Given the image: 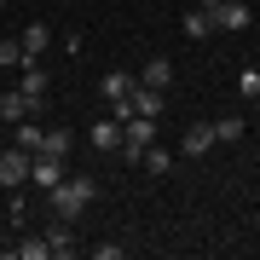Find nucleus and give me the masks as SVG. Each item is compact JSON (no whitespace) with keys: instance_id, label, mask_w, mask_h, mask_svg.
Here are the masks:
<instances>
[{"instance_id":"obj_1","label":"nucleus","mask_w":260,"mask_h":260,"mask_svg":"<svg viewBox=\"0 0 260 260\" xmlns=\"http://www.w3.org/2000/svg\"><path fill=\"white\" fill-rule=\"evenodd\" d=\"M93 179H81V174H64V179H58V185L47 191V203H52V214H58V220H81V214L87 208H93Z\"/></svg>"},{"instance_id":"obj_2","label":"nucleus","mask_w":260,"mask_h":260,"mask_svg":"<svg viewBox=\"0 0 260 260\" xmlns=\"http://www.w3.org/2000/svg\"><path fill=\"white\" fill-rule=\"evenodd\" d=\"M145 145H156V116H127V121H121V156L139 162Z\"/></svg>"},{"instance_id":"obj_3","label":"nucleus","mask_w":260,"mask_h":260,"mask_svg":"<svg viewBox=\"0 0 260 260\" xmlns=\"http://www.w3.org/2000/svg\"><path fill=\"white\" fill-rule=\"evenodd\" d=\"M133 87H139V75H127V70H110L99 81V93L110 99V110H116V121H127V99H133Z\"/></svg>"},{"instance_id":"obj_4","label":"nucleus","mask_w":260,"mask_h":260,"mask_svg":"<svg viewBox=\"0 0 260 260\" xmlns=\"http://www.w3.org/2000/svg\"><path fill=\"white\" fill-rule=\"evenodd\" d=\"M29 156H35V150H23V145L0 150V191H18V185H29Z\"/></svg>"},{"instance_id":"obj_5","label":"nucleus","mask_w":260,"mask_h":260,"mask_svg":"<svg viewBox=\"0 0 260 260\" xmlns=\"http://www.w3.org/2000/svg\"><path fill=\"white\" fill-rule=\"evenodd\" d=\"M208 23H214V29H225V35H237V29H249V23H254V12L243 6V0H220V6L208 12Z\"/></svg>"},{"instance_id":"obj_6","label":"nucleus","mask_w":260,"mask_h":260,"mask_svg":"<svg viewBox=\"0 0 260 260\" xmlns=\"http://www.w3.org/2000/svg\"><path fill=\"white\" fill-rule=\"evenodd\" d=\"M58 179H64V162H58V156H47V150H35V156H29V185L52 191Z\"/></svg>"},{"instance_id":"obj_7","label":"nucleus","mask_w":260,"mask_h":260,"mask_svg":"<svg viewBox=\"0 0 260 260\" xmlns=\"http://www.w3.org/2000/svg\"><path fill=\"white\" fill-rule=\"evenodd\" d=\"M23 116H35V99H29L23 87H12V93H0V121H6V127H12V121H23Z\"/></svg>"},{"instance_id":"obj_8","label":"nucleus","mask_w":260,"mask_h":260,"mask_svg":"<svg viewBox=\"0 0 260 260\" xmlns=\"http://www.w3.org/2000/svg\"><path fill=\"white\" fill-rule=\"evenodd\" d=\"M162 93H156V87H133V99H127V116H162Z\"/></svg>"},{"instance_id":"obj_9","label":"nucleus","mask_w":260,"mask_h":260,"mask_svg":"<svg viewBox=\"0 0 260 260\" xmlns=\"http://www.w3.org/2000/svg\"><path fill=\"white\" fill-rule=\"evenodd\" d=\"M168 81H174V64H168V58H145L139 87H156V93H168Z\"/></svg>"},{"instance_id":"obj_10","label":"nucleus","mask_w":260,"mask_h":260,"mask_svg":"<svg viewBox=\"0 0 260 260\" xmlns=\"http://www.w3.org/2000/svg\"><path fill=\"white\" fill-rule=\"evenodd\" d=\"M18 41H23V58H29V64H41V58H47V41H52V35H47V23H29Z\"/></svg>"},{"instance_id":"obj_11","label":"nucleus","mask_w":260,"mask_h":260,"mask_svg":"<svg viewBox=\"0 0 260 260\" xmlns=\"http://www.w3.org/2000/svg\"><path fill=\"white\" fill-rule=\"evenodd\" d=\"M47 243H52V254H75V220H52Z\"/></svg>"},{"instance_id":"obj_12","label":"nucleus","mask_w":260,"mask_h":260,"mask_svg":"<svg viewBox=\"0 0 260 260\" xmlns=\"http://www.w3.org/2000/svg\"><path fill=\"white\" fill-rule=\"evenodd\" d=\"M41 133H47V127H41L35 116H23V121H12V145H23V150H41Z\"/></svg>"},{"instance_id":"obj_13","label":"nucleus","mask_w":260,"mask_h":260,"mask_svg":"<svg viewBox=\"0 0 260 260\" xmlns=\"http://www.w3.org/2000/svg\"><path fill=\"white\" fill-rule=\"evenodd\" d=\"M179 150H185V156H208V150H214V127H208V121H197V127L185 133V145H179Z\"/></svg>"},{"instance_id":"obj_14","label":"nucleus","mask_w":260,"mask_h":260,"mask_svg":"<svg viewBox=\"0 0 260 260\" xmlns=\"http://www.w3.org/2000/svg\"><path fill=\"white\" fill-rule=\"evenodd\" d=\"M70 145H75V139H70V127H47V133H41V150H47V156H58V162L70 156Z\"/></svg>"},{"instance_id":"obj_15","label":"nucleus","mask_w":260,"mask_h":260,"mask_svg":"<svg viewBox=\"0 0 260 260\" xmlns=\"http://www.w3.org/2000/svg\"><path fill=\"white\" fill-rule=\"evenodd\" d=\"M93 150H121V121H93Z\"/></svg>"},{"instance_id":"obj_16","label":"nucleus","mask_w":260,"mask_h":260,"mask_svg":"<svg viewBox=\"0 0 260 260\" xmlns=\"http://www.w3.org/2000/svg\"><path fill=\"white\" fill-rule=\"evenodd\" d=\"M214 127V145H237L243 139V116H220V121H208Z\"/></svg>"},{"instance_id":"obj_17","label":"nucleus","mask_w":260,"mask_h":260,"mask_svg":"<svg viewBox=\"0 0 260 260\" xmlns=\"http://www.w3.org/2000/svg\"><path fill=\"white\" fill-rule=\"evenodd\" d=\"M18 87L41 104V99H47V70H41V64H23V81H18Z\"/></svg>"},{"instance_id":"obj_18","label":"nucleus","mask_w":260,"mask_h":260,"mask_svg":"<svg viewBox=\"0 0 260 260\" xmlns=\"http://www.w3.org/2000/svg\"><path fill=\"white\" fill-rule=\"evenodd\" d=\"M139 162H145V174H156V179L168 174V168H174V156H168L162 145H145V150H139Z\"/></svg>"},{"instance_id":"obj_19","label":"nucleus","mask_w":260,"mask_h":260,"mask_svg":"<svg viewBox=\"0 0 260 260\" xmlns=\"http://www.w3.org/2000/svg\"><path fill=\"white\" fill-rule=\"evenodd\" d=\"M185 35H191V41H208V35H214V23H208V12H203V6L185 12Z\"/></svg>"},{"instance_id":"obj_20","label":"nucleus","mask_w":260,"mask_h":260,"mask_svg":"<svg viewBox=\"0 0 260 260\" xmlns=\"http://www.w3.org/2000/svg\"><path fill=\"white\" fill-rule=\"evenodd\" d=\"M52 254V243L47 237H29V243H18V260H47Z\"/></svg>"},{"instance_id":"obj_21","label":"nucleus","mask_w":260,"mask_h":260,"mask_svg":"<svg viewBox=\"0 0 260 260\" xmlns=\"http://www.w3.org/2000/svg\"><path fill=\"white\" fill-rule=\"evenodd\" d=\"M237 99H249V104L260 99V70H243L237 75Z\"/></svg>"},{"instance_id":"obj_22","label":"nucleus","mask_w":260,"mask_h":260,"mask_svg":"<svg viewBox=\"0 0 260 260\" xmlns=\"http://www.w3.org/2000/svg\"><path fill=\"white\" fill-rule=\"evenodd\" d=\"M0 64L23 70V64H29V58H23V41H0Z\"/></svg>"},{"instance_id":"obj_23","label":"nucleus","mask_w":260,"mask_h":260,"mask_svg":"<svg viewBox=\"0 0 260 260\" xmlns=\"http://www.w3.org/2000/svg\"><path fill=\"white\" fill-rule=\"evenodd\" d=\"M93 254H99V260H121L127 249H121V243H93Z\"/></svg>"},{"instance_id":"obj_24","label":"nucleus","mask_w":260,"mask_h":260,"mask_svg":"<svg viewBox=\"0 0 260 260\" xmlns=\"http://www.w3.org/2000/svg\"><path fill=\"white\" fill-rule=\"evenodd\" d=\"M197 6H203V12H214V6H220V0H197Z\"/></svg>"},{"instance_id":"obj_25","label":"nucleus","mask_w":260,"mask_h":260,"mask_svg":"<svg viewBox=\"0 0 260 260\" xmlns=\"http://www.w3.org/2000/svg\"><path fill=\"white\" fill-rule=\"evenodd\" d=\"M0 6H6V0H0Z\"/></svg>"}]
</instances>
